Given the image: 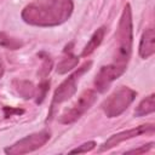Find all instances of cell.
Listing matches in <instances>:
<instances>
[{"mask_svg":"<svg viewBox=\"0 0 155 155\" xmlns=\"http://www.w3.org/2000/svg\"><path fill=\"white\" fill-rule=\"evenodd\" d=\"M136 96V91L127 86H121L103 102L102 108L108 117H116L130 107V104L134 101Z\"/></svg>","mask_w":155,"mask_h":155,"instance_id":"3957f363","label":"cell"},{"mask_svg":"<svg viewBox=\"0 0 155 155\" xmlns=\"http://www.w3.org/2000/svg\"><path fill=\"white\" fill-rule=\"evenodd\" d=\"M4 111H5V116L6 117H8V116H11L13 113H16V114H22L23 113V110H19V109H8L7 107L6 108H4Z\"/></svg>","mask_w":155,"mask_h":155,"instance_id":"ac0fdd59","label":"cell"},{"mask_svg":"<svg viewBox=\"0 0 155 155\" xmlns=\"http://www.w3.org/2000/svg\"><path fill=\"white\" fill-rule=\"evenodd\" d=\"M4 73H5V67H4V63H2V61H1V58H0V79L2 78Z\"/></svg>","mask_w":155,"mask_h":155,"instance_id":"d6986e66","label":"cell"},{"mask_svg":"<svg viewBox=\"0 0 155 155\" xmlns=\"http://www.w3.org/2000/svg\"><path fill=\"white\" fill-rule=\"evenodd\" d=\"M74 5L71 0H35L22 11L25 23L36 27H53L65 22Z\"/></svg>","mask_w":155,"mask_h":155,"instance_id":"6da1fadb","label":"cell"},{"mask_svg":"<svg viewBox=\"0 0 155 155\" xmlns=\"http://www.w3.org/2000/svg\"><path fill=\"white\" fill-rule=\"evenodd\" d=\"M153 145H154V143L151 142V143H149V144L142 145L140 148H137V149H131V150H128L127 153H132V154H140V153H145V151L150 150V149L153 148Z\"/></svg>","mask_w":155,"mask_h":155,"instance_id":"e0dca14e","label":"cell"},{"mask_svg":"<svg viewBox=\"0 0 155 155\" xmlns=\"http://www.w3.org/2000/svg\"><path fill=\"white\" fill-rule=\"evenodd\" d=\"M155 53V31L153 28L145 29L139 42V56L144 59Z\"/></svg>","mask_w":155,"mask_h":155,"instance_id":"9c48e42d","label":"cell"},{"mask_svg":"<svg viewBox=\"0 0 155 155\" xmlns=\"http://www.w3.org/2000/svg\"><path fill=\"white\" fill-rule=\"evenodd\" d=\"M0 46H4L10 50H17L22 46V42L15 38L8 36L5 33H0Z\"/></svg>","mask_w":155,"mask_h":155,"instance_id":"4fadbf2b","label":"cell"},{"mask_svg":"<svg viewBox=\"0 0 155 155\" xmlns=\"http://www.w3.org/2000/svg\"><path fill=\"white\" fill-rule=\"evenodd\" d=\"M97 99V92L93 90H86L84 91L80 97L78 98V101L71 105L70 109L65 110L61 117H59V122L64 124V125H69L75 122L79 117H81L96 102Z\"/></svg>","mask_w":155,"mask_h":155,"instance_id":"8992f818","label":"cell"},{"mask_svg":"<svg viewBox=\"0 0 155 155\" xmlns=\"http://www.w3.org/2000/svg\"><path fill=\"white\" fill-rule=\"evenodd\" d=\"M153 132H154V125L153 124H145V125H140V126H137V127L127 130V131L115 133L110 138L107 139V142L102 145L101 150H108V149L120 144L121 142H124L126 139H131V138H134L137 136H142L144 133H153Z\"/></svg>","mask_w":155,"mask_h":155,"instance_id":"ba28073f","label":"cell"},{"mask_svg":"<svg viewBox=\"0 0 155 155\" xmlns=\"http://www.w3.org/2000/svg\"><path fill=\"white\" fill-rule=\"evenodd\" d=\"M91 65H92V62H91V61L84 63L80 68H78L73 74H70V75L57 87V90H56L54 93H53V98H52V103H51V110H50V114H48L50 117H51V115H52L54 108H56L58 104H61V103L68 101L70 97H73V94L76 92V86H78V82H79L80 78H81L86 71L90 70Z\"/></svg>","mask_w":155,"mask_h":155,"instance_id":"277c9868","label":"cell"},{"mask_svg":"<svg viewBox=\"0 0 155 155\" xmlns=\"http://www.w3.org/2000/svg\"><path fill=\"white\" fill-rule=\"evenodd\" d=\"M104 35H105V27L98 28V29L93 33V35L91 36L90 41H88V42L86 44V46L84 47V50H82V52H81V56H82V57H87L88 54H91V53L101 45V42H102L103 39H104Z\"/></svg>","mask_w":155,"mask_h":155,"instance_id":"8fae6325","label":"cell"},{"mask_svg":"<svg viewBox=\"0 0 155 155\" xmlns=\"http://www.w3.org/2000/svg\"><path fill=\"white\" fill-rule=\"evenodd\" d=\"M155 110V94L151 93L150 96L145 97L136 108L134 110V115L136 116H144L148 114L154 113Z\"/></svg>","mask_w":155,"mask_h":155,"instance_id":"7c38bea8","label":"cell"},{"mask_svg":"<svg viewBox=\"0 0 155 155\" xmlns=\"http://www.w3.org/2000/svg\"><path fill=\"white\" fill-rule=\"evenodd\" d=\"M132 41H133V27H132V12L131 6L127 4L124 7L119 29L116 33V47L114 53V63L127 65L132 52Z\"/></svg>","mask_w":155,"mask_h":155,"instance_id":"7a4b0ae2","label":"cell"},{"mask_svg":"<svg viewBox=\"0 0 155 155\" xmlns=\"http://www.w3.org/2000/svg\"><path fill=\"white\" fill-rule=\"evenodd\" d=\"M94 147H96V143H94L93 140H90V142H86V143L79 145L78 148L73 149L70 153H71V154H82V153L91 151L92 149H94Z\"/></svg>","mask_w":155,"mask_h":155,"instance_id":"9a60e30c","label":"cell"},{"mask_svg":"<svg viewBox=\"0 0 155 155\" xmlns=\"http://www.w3.org/2000/svg\"><path fill=\"white\" fill-rule=\"evenodd\" d=\"M71 46H73V44H69L64 48V52L67 53V56L61 61V63L57 67V73L58 74H65V73H68L69 70H71L73 68H75L78 65L79 58L71 53Z\"/></svg>","mask_w":155,"mask_h":155,"instance_id":"30bf717a","label":"cell"},{"mask_svg":"<svg viewBox=\"0 0 155 155\" xmlns=\"http://www.w3.org/2000/svg\"><path fill=\"white\" fill-rule=\"evenodd\" d=\"M17 90H18V93L21 96H23L24 98H31L34 96V92H35L33 85L28 81H19Z\"/></svg>","mask_w":155,"mask_h":155,"instance_id":"5bb4252c","label":"cell"},{"mask_svg":"<svg viewBox=\"0 0 155 155\" xmlns=\"http://www.w3.org/2000/svg\"><path fill=\"white\" fill-rule=\"evenodd\" d=\"M48 85H50L48 81H45V82H42V84L39 85V90H38V99H36L38 103H41L42 99L45 98L46 92H47V90H48Z\"/></svg>","mask_w":155,"mask_h":155,"instance_id":"2e32d148","label":"cell"},{"mask_svg":"<svg viewBox=\"0 0 155 155\" xmlns=\"http://www.w3.org/2000/svg\"><path fill=\"white\" fill-rule=\"evenodd\" d=\"M50 137H51V133L47 130H42L40 132L31 133V134L19 139L15 144L5 148V153L10 154V155H23V154L31 153L34 150H38L42 145H45L48 142Z\"/></svg>","mask_w":155,"mask_h":155,"instance_id":"5b68a950","label":"cell"},{"mask_svg":"<svg viewBox=\"0 0 155 155\" xmlns=\"http://www.w3.org/2000/svg\"><path fill=\"white\" fill-rule=\"evenodd\" d=\"M125 70H126V65L117 64V63L103 65L99 69V71L97 73L96 79H94L96 90L102 93L105 92L109 88V86L111 85V82L114 80H116L120 75H122Z\"/></svg>","mask_w":155,"mask_h":155,"instance_id":"52a82bcc","label":"cell"}]
</instances>
